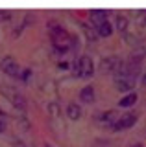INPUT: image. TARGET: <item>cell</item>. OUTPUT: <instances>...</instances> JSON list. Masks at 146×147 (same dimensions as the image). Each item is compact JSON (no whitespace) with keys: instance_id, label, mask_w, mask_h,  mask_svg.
<instances>
[{"instance_id":"cell-1","label":"cell","mask_w":146,"mask_h":147,"mask_svg":"<svg viewBox=\"0 0 146 147\" xmlns=\"http://www.w3.org/2000/svg\"><path fill=\"white\" fill-rule=\"evenodd\" d=\"M50 39H52V44L54 48L57 50V52H67L68 48H72V46H78V37L70 35L65 28H52V31H50Z\"/></svg>"},{"instance_id":"cell-2","label":"cell","mask_w":146,"mask_h":147,"mask_svg":"<svg viewBox=\"0 0 146 147\" xmlns=\"http://www.w3.org/2000/svg\"><path fill=\"white\" fill-rule=\"evenodd\" d=\"M0 92H2V94H4V96H6L8 99L11 101V105H13L15 109L22 110V112H24V110L28 109V101H26V98H24V96L20 94L19 90H15V88H13V86L2 85V86H0Z\"/></svg>"},{"instance_id":"cell-3","label":"cell","mask_w":146,"mask_h":147,"mask_svg":"<svg viewBox=\"0 0 146 147\" xmlns=\"http://www.w3.org/2000/svg\"><path fill=\"white\" fill-rule=\"evenodd\" d=\"M74 72L78 77H91L94 74V63L93 59L89 57V55H81V57L78 59V61L74 63Z\"/></svg>"},{"instance_id":"cell-4","label":"cell","mask_w":146,"mask_h":147,"mask_svg":"<svg viewBox=\"0 0 146 147\" xmlns=\"http://www.w3.org/2000/svg\"><path fill=\"white\" fill-rule=\"evenodd\" d=\"M122 59L118 57V55H107V57L102 59V63H100V70L102 72H111V74H117L120 70L122 66Z\"/></svg>"},{"instance_id":"cell-5","label":"cell","mask_w":146,"mask_h":147,"mask_svg":"<svg viewBox=\"0 0 146 147\" xmlns=\"http://www.w3.org/2000/svg\"><path fill=\"white\" fill-rule=\"evenodd\" d=\"M0 68H2V72L6 74V76H11V77H19V74H20L19 63H17L15 59L11 57V55H6V57L2 59V63H0Z\"/></svg>"},{"instance_id":"cell-6","label":"cell","mask_w":146,"mask_h":147,"mask_svg":"<svg viewBox=\"0 0 146 147\" xmlns=\"http://www.w3.org/2000/svg\"><path fill=\"white\" fill-rule=\"evenodd\" d=\"M137 123V114L135 112H126L122 114V116H118V119L115 121V125L111 129H115V131H122V129H130L133 127Z\"/></svg>"},{"instance_id":"cell-7","label":"cell","mask_w":146,"mask_h":147,"mask_svg":"<svg viewBox=\"0 0 146 147\" xmlns=\"http://www.w3.org/2000/svg\"><path fill=\"white\" fill-rule=\"evenodd\" d=\"M144 57H146V48L144 46H139V48H133L130 52V55H128V64H135V66H141V63L144 61Z\"/></svg>"},{"instance_id":"cell-8","label":"cell","mask_w":146,"mask_h":147,"mask_svg":"<svg viewBox=\"0 0 146 147\" xmlns=\"http://www.w3.org/2000/svg\"><path fill=\"white\" fill-rule=\"evenodd\" d=\"M98 119H100V123H102V125L113 127V125H115V121L118 119V112H117V110H106V112H102L98 116Z\"/></svg>"},{"instance_id":"cell-9","label":"cell","mask_w":146,"mask_h":147,"mask_svg":"<svg viewBox=\"0 0 146 147\" xmlns=\"http://www.w3.org/2000/svg\"><path fill=\"white\" fill-rule=\"evenodd\" d=\"M81 114H83V110H81V107L78 103H68L67 105V116H68V119H80L81 118Z\"/></svg>"},{"instance_id":"cell-10","label":"cell","mask_w":146,"mask_h":147,"mask_svg":"<svg viewBox=\"0 0 146 147\" xmlns=\"http://www.w3.org/2000/svg\"><path fill=\"white\" fill-rule=\"evenodd\" d=\"M106 20H107V13L104 11V9H93V11H91V22L94 24V28L100 26Z\"/></svg>"},{"instance_id":"cell-11","label":"cell","mask_w":146,"mask_h":147,"mask_svg":"<svg viewBox=\"0 0 146 147\" xmlns=\"http://www.w3.org/2000/svg\"><path fill=\"white\" fill-rule=\"evenodd\" d=\"M80 99L83 101V103H93L94 101V88L91 85L83 86V88L80 90Z\"/></svg>"},{"instance_id":"cell-12","label":"cell","mask_w":146,"mask_h":147,"mask_svg":"<svg viewBox=\"0 0 146 147\" xmlns=\"http://www.w3.org/2000/svg\"><path fill=\"white\" fill-rule=\"evenodd\" d=\"M137 99H139L137 92H130V94H126L124 98L118 101V105H120V107H124V109H128V107H131V105H135Z\"/></svg>"},{"instance_id":"cell-13","label":"cell","mask_w":146,"mask_h":147,"mask_svg":"<svg viewBox=\"0 0 146 147\" xmlns=\"http://www.w3.org/2000/svg\"><path fill=\"white\" fill-rule=\"evenodd\" d=\"M113 33V26H111V22L106 20V22H102L100 26H96V35L98 37H109Z\"/></svg>"},{"instance_id":"cell-14","label":"cell","mask_w":146,"mask_h":147,"mask_svg":"<svg viewBox=\"0 0 146 147\" xmlns=\"http://www.w3.org/2000/svg\"><path fill=\"white\" fill-rule=\"evenodd\" d=\"M115 26H117V30L120 31L122 35L128 33V17H124V15H118V17H117V20H115Z\"/></svg>"},{"instance_id":"cell-15","label":"cell","mask_w":146,"mask_h":147,"mask_svg":"<svg viewBox=\"0 0 146 147\" xmlns=\"http://www.w3.org/2000/svg\"><path fill=\"white\" fill-rule=\"evenodd\" d=\"M124 39H126V42L130 44V46H133V48H139V46H143V44H141V42H143V39H141V37L131 35L130 31H128V33H124Z\"/></svg>"},{"instance_id":"cell-16","label":"cell","mask_w":146,"mask_h":147,"mask_svg":"<svg viewBox=\"0 0 146 147\" xmlns=\"http://www.w3.org/2000/svg\"><path fill=\"white\" fill-rule=\"evenodd\" d=\"M135 22H137V26H141V28H146V9H139V11H137Z\"/></svg>"},{"instance_id":"cell-17","label":"cell","mask_w":146,"mask_h":147,"mask_svg":"<svg viewBox=\"0 0 146 147\" xmlns=\"http://www.w3.org/2000/svg\"><path fill=\"white\" fill-rule=\"evenodd\" d=\"M30 76H31V70H30V68H26V70H22V72L19 74V79L28 81V79H30Z\"/></svg>"},{"instance_id":"cell-18","label":"cell","mask_w":146,"mask_h":147,"mask_svg":"<svg viewBox=\"0 0 146 147\" xmlns=\"http://www.w3.org/2000/svg\"><path fill=\"white\" fill-rule=\"evenodd\" d=\"M6 114H2V116H0V132L4 131V129H6Z\"/></svg>"},{"instance_id":"cell-19","label":"cell","mask_w":146,"mask_h":147,"mask_svg":"<svg viewBox=\"0 0 146 147\" xmlns=\"http://www.w3.org/2000/svg\"><path fill=\"white\" fill-rule=\"evenodd\" d=\"M10 15H11L10 11H2V9H0V18H4V20H8V18H10Z\"/></svg>"},{"instance_id":"cell-20","label":"cell","mask_w":146,"mask_h":147,"mask_svg":"<svg viewBox=\"0 0 146 147\" xmlns=\"http://www.w3.org/2000/svg\"><path fill=\"white\" fill-rule=\"evenodd\" d=\"M128 147H144L143 144H141V142H135V144H130Z\"/></svg>"},{"instance_id":"cell-21","label":"cell","mask_w":146,"mask_h":147,"mask_svg":"<svg viewBox=\"0 0 146 147\" xmlns=\"http://www.w3.org/2000/svg\"><path fill=\"white\" fill-rule=\"evenodd\" d=\"M141 83H143V86H146V72L141 76Z\"/></svg>"},{"instance_id":"cell-22","label":"cell","mask_w":146,"mask_h":147,"mask_svg":"<svg viewBox=\"0 0 146 147\" xmlns=\"http://www.w3.org/2000/svg\"><path fill=\"white\" fill-rule=\"evenodd\" d=\"M15 147H26V145H22L20 142H15Z\"/></svg>"},{"instance_id":"cell-23","label":"cell","mask_w":146,"mask_h":147,"mask_svg":"<svg viewBox=\"0 0 146 147\" xmlns=\"http://www.w3.org/2000/svg\"><path fill=\"white\" fill-rule=\"evenodd\" d=\"M44 147H54V145H50V144H46V145H44Z\"/></svg>"}]
</instances>
